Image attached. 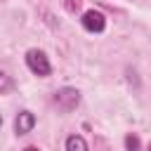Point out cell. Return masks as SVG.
Here are the masks:
<instances>
[{"mask_svg": "<svg viewBox=\"0 0 151 151\" xmlns=\"http://www.w3.org/2000/svg\"><path fill=\"white\" fill-rule=\"evenodd\" d=\"M35 127V116L31 113V111H19L17 116H14V132L17 134H28L31 130Z\"/></svg>", "mask_w": 151, "mask_h": 151, "instance_id": "cell-4", "label": "cell"}, {"mask_svg": "<svg viewBox=\"0 0 151 151\" xmlns=\"http://www.w3.org/2000/svg\"><path fill=\"white\" fill-rule=\"evenodd\" d=\"M146 151H151V144H149V149H146Z\"/></svg>", "mask_w": 151, "mask_h": 151, "instance_id": "cell-9", "label": "cell"}, {"mask_svg": "<svg viewBox=\"0 0 151 151\" xmlns=\"http://www.w3.org/2000/svg\"><path fill=\"white\" fill-rule=\"evenodd\" d=\"M80 24H83V28H85L87 33H104V28H106V17H104L99 9H87V12H83Z\"/></svg>", "mask_w": 151, "mask_h": 151, "instance_id": "cell-3", "label": "cell"}, {"mask_svg": "<svg viewBox=\"0 0 151 151\" xmlns=\"http://www.w3.org/2000/svg\"><path fill=\"white\" fill-rule=\"evenodd\" d=\"M9 87H12V80H9V76L0 71V94H2V92H7Z\"/></svg>", "mask_w": 151, "mask_h": 151, "instance_id": "cell-7", "label": "cell"}, {"mask_svg": "<svg viewBox=\"0 0 151 151\" xmlns=\"http://www.w3.org/2000/svg\"><path fill=\"white\" fill-rule=\"evenodd\" d=\"M24 151H40V149H38V146H26Z\"/></svg>", "mask_w": 151, "mask_h": 151, "instance_id": "cell-8", "label": "cell"}, {"mask_svg": "<svg viewBox=\"0 0 151 151\" xmlns=\"http://www.w3.org/2000/svg\"><path fill=\"white\" fill-rule=\"evenodd\" d=\"M142 149V142L137 134H125V151H139Z\"/></svg>", "mask_w": 151, "mask_h": 151, "instance_id": "cell-6", "label": "cell"}, {"mask_svg": "<svg viewBox=\"0 0 151 151\" xmlns=\"http://www.w3.org/2000/svg\"><path fill=\"white\" fill-rule=\"evenodd\" d=\"M26 66H28V71L33 73V76H38V78H47L50 73H52V64H50V59H47V54L42 52V50H38V47H31L28 52H26Z\"/></svg>", "mask_w": 151, "mask_h": 151, "instance_id": "cell-1", "label": "cell"}, {"mask_svg": "<svg viewBox=\"0 0 151 151\" xmlns=\"http://www.w3.org/2000/svg\"><path fill=\"white\" fill-rule=\"evenodd\" d=\"M54 104L61 111H73L80 104V92L76 87H61V90L54 92Z\"/></svg>", "mask_w": 151, "mask_h": 151, "instance_id": "cell-2", "label": "cell"}, {"mask_svg": "<svg viewBox=\"0 0 151 151\" xmlns=\"http://www.w3.org/2000/svg\"><path fill=\"white\" fill-rule=\"evenodd\" d=\"M0 125H2V116H0Z\"/></svg>", "mask_w": 151, "mask_h": 151, "instance_id": "cell-10", "label": "cell"}, {"mask_svg": "<svg viewBox=\"0 0 151 151\" xmlns=\"http://www.w3.org/2000/svg\"><path fill=\"white\" fill-rule=\"evenodd\" d=\"M64 146H66V151H90V149H87V142H85L80 134H68Z\"/></svg>", "mask_w": 151, "mask_h": 151, "instance_id": "cell-5", "label": "cell"}]
</instances>
